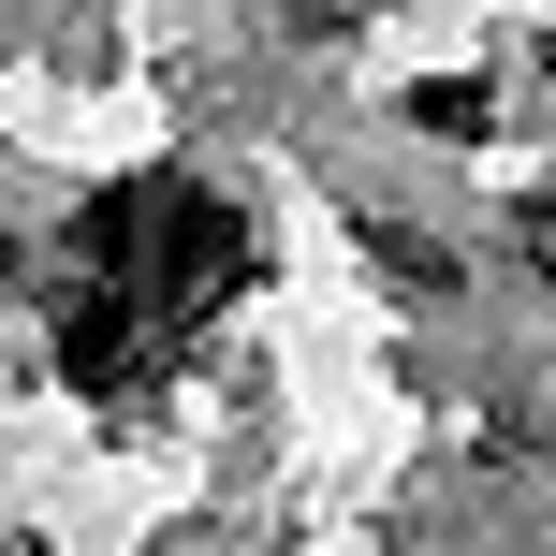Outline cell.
<instances>
[{"label":"cell","mask_w":556,"mask_h":556,"mask_svg":"<svg viewBox=\"0 0 556 556\" xmlns=\"http://www.w3.org/2000/svg\"><path fill=\"white\" fill-rule=\"evenodd\" d=\"M410 117H425V132H440V147H469V132H483V117H498V103H483L469 74H440V88H410Z\"/></svg>","instance_id":"1"}]
</instances>
